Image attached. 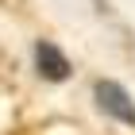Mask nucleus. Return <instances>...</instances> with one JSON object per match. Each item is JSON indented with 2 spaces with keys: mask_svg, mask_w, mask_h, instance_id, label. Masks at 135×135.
Segmentation results:
<instances>
[{
  "mask_svg": "<svg viewBox=\"0 0 135 135\" xmlns=\"http://www.w3.org/2000/svg\"><path fill=\"white\" fill-rule=\"evenodd\" d=\"M97 104H100V112H108L112 120H120V124L135 127V100L127 97L124 85H116V81H97Z\"/></svg>",
  "mask_w": 135,
  "mask_h": 135,
  "instance_id": "1",
  "label": "nucleus"
},
{
  "mask_svg": "<svg viewBox=\"0 0 135 135\" xmlns=\"http://www.w3.org/2000/svg\"><path fill=\"white\" fill-rule=\"evenodd\" d=\"M35 66H39V73L46 77V81H62V77H70V58H66L54 42H35Z\"/></svg>",
  "mask_w": 135,
  "mask_h": 135,
  "instance_id": "2",
  "label": "nucleus"
}]
</instances>
